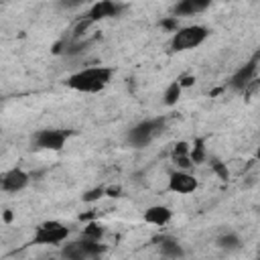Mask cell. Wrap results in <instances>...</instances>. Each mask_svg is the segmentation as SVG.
Listing matches in <instances>:
<instances>
[{"instance_id":"6da1fadb","label":"cell","mask_w":260,"mask_h":260,"mask_svg":"<svg viewBox=\"0 0 260 260\" xmlns=\"http://www.w3.org/2000/svg\"><path fill=\"white\" fill-rule=\"evenodd\" d=\"M112 75H114L112 67H87V69H81V71L73 73L67 79V85L75 91L95 93V91H102L110 83Z\"/></svg>"},{"instance_id":"7a4b0ae2","label":"cell","mask_w":260,"mask_h":260,"mask_svg":"<svg viewBox=\"0 0 260 260\" xmlns=\"http://www.w3.org/2000/svg\"><path fill=\"white\" fill-rule=\"evenodd\" d=\"M207 28L205 26H183L177 28L171 41V49L173 51H187V49H195L199 47L205 39H207Z\"/></svg>"},{"instance_id":"3957f363","label":"cell","mask_w":260,"mask_h":260,"mask_svg":"<svg viewBox=\"0 0 260 260\" xmlns=\"http://www.w3.org/2000/svg\"><path fill=\"white\" fill-rule=\"evenodd\" d=\"M106 252L104 244H100L98 240H89V238H81L77 242H71L67 244L63 250H61V256L63 258H69V260H83V258H98Z\"/></svg>"},{"instance_id":"277c9868","label":"cell","mask_w":260,"mask_h":260,"mask_svg":"<svg viewBox=\"0 0 260 260\" xmlns=\"http://www.w3.org/2000/svg\"><path fill=\"white\" fill-rule=\"evenodd\" d=\"M165 126V120L162 118H154V120H144L140 124H136L130 132H128V142L136 148H142L146 146Z\"/></svg>"},{"instance_id":"5b68a950","label":"cell","mask_w":260,"mask_h":260,"mask_svg":"<svg viewBox=\"0 0 260 260\" xmlns=\"http://www.w3.org/2000/svg\"><path fill=\"white\" fill-rule=\"evenodd\" d=\"M69 236V228L63 225L61 221H45L37 228L32 242L35 244H47V246H57L61 242H65V238Z\"/></svg>"},{"instance_id":"8992f818","label":"cell","mask_w":260,"mask_h":260,"mask_svg":"<svg viewBox=\"0 0 260 260\" xmlns=\"http://www.w3.org/2000/svg\"><path fill=\"white\" fill-rule=\"evenodd\" d=\"M69 132L67 130H39L32 138L35 148H43V150H61L65 140H67Z\"/></svg>"},{"instance_id":"52a82bcc","label":"cell","mask_w":260,"mask_h":260,"mask_svg":"<svg viewBox=\"0 0 260 260\" xmlns=\"http://www.w3.org/2000/svg\"><path fill=\"white\" fill-rule=\"evenodd\" d=\"M126 6L120 2V0H98L89 12H87V18H91L93 22L95 20H102V18H110V16H118Z\"/></svg>"},{"instance_id":"ba28073f","label":"cell","mask_w":260,"mask_h":260,"mask_svg":"<svg viewBox=\"0 0 260 260\" xmlns=\"http://www.w3.org/2000/svg\"><path fill=\"white\" fill-rule=\"evenodd\" d=\"M169 189L173 193H179V195L193 193L197 189V179L193 175H189L187 171H175L169 177Z\"/></svg>"},{"instance_id":"9c48e42d","label":"cell","mask_w":260,"mask_h":260,"mask_svg":"<svg viewBox=\"0 0 260 260\" xmlns=\"http://www.w3.org/2000/svg\"><path fill=\"white\" fill-rule=\"evenodd\" d=\"M258 59H260V51H258L246 65H242V67L232 75L230 85H232L234 89H244V87L252 81V77L256 75V69H258Z\"/></svg>"},{"instance_id":"30bf717a","label":"cell","mask_w":260,"mask_h":260,"mask_svg":"<svg viewBox=\"0 0 260 260\" xmlns=\"http://www.w3.org/2000/svg\"><path fill=\"white\" fill-rule=\"evenodd\" d=\"M28 185V175L22 169H10L2 177V189L8 193H16Z\"/></svg>"},{"instance_id":"8fae6325","label":"cell","mask_w":260,"mask_h":260,"mask_svg":"<svg viewBox=\"0 0 260 260\" xmlns=\"http://www.w3.org/2000/svg\"><path fill=\"white\" fill-rule=\"evenodd\" d=\"M173 217V211L165 205H152L144 211V221L146 223H154V225H167Z\"/></svg>"},{"instance_id":"7c38bea8","label":"cell","mask_w":260,"mask_h":260,"mask_svg":"<svg viewBox=\"0 0 260 260\" xmlns=\"http://www.w3.org/2000/svg\"><path fill=\"white\" fill-rule=\"evenodd\" d=\"M209 4H211V0H179V4L175 6V14H177V16L199 14V12H203Z\"/></svg>"},{"instance_id":"4fadbf2b","label":"cell","mask_w":260,"mask_h":260,"mask_svg":"<svg viewBox=\"0 0 260 260\" xmlns=\"http://www.w3.org/2000/svg\"><path fill=\"white\" fill-rule=\"evenodd\" d=\"M156 242H158V248H160V254L162 256H167V258H179V256H183V248L179 246L177 240L162 236V238H156Z\"/></svg>"},{"instance_id":"5bb4252c","label":"cell","mask_w":260,"mask_h":260,"mask_svg":"<svg viewBox=\"0 0 260 260\" xmlns=\"http://www.w3.org/2000/svg\"><path fill=\"white\" fill-rule=\"evenodd\" d=\"M181 89H183L181 81H179V79H177V81H173V83L167 87V91H165V104H167V106H175V104L179 102Z\"/></svg>"},{"instance_id":"9a60e30c","label":"cell","mask_w":260,"mask_h":260,"mask_svg":"<svg viewBox=\"0 0 260 260\" xmlns=\"http://www.w3.org/2000/svg\"><path fill=\"white\" fill-rule=\"evenodd\" d=\"M217 246L221 248V250H238L240 248V238L236 236V234H223V236H219L217 238Z\"/></svg>"},{"instance_id":"2e32d148","label":"cell","mask_w":260,"mask_h":260,"mask_svg":"<svg viewBox=\"0 0 260 260\" xmlns=\"http://www.w3.org/2000/svg\"><path fill=\"white\" fill-rule=\"evenodd\" d=\"M83 238H89V240H98V242H100V240L104 238V228H102L98 221H91V223L85 225Z\"/></svg>"},{"instance_id":"e0dca14e","label":"cell","mask_w":260,"mask_h":260,"mask_svg":"<svg viewBox=\"0 0 260 260\" xmlns=\"http://www.w3.org/2000/svg\"><path fill=\"white\" fill-rule=\"evenodd\" d=\"M191 160H193V165H197V162H203V158H205V146H203V140H197L195 142V148L191 150Z\"/></svg>"},{"instance_id":"ac0fdd59","label":"cell","mask_w":260,"mask_h":260,"mask_svg":"<svg viewBox=\"0 0 260 260\" xmlns=\"http://www.w3.org/2000/svg\"><path fill=\"white\" fill-rule=\"evenodd\" d=\"M91 45V41H81V43H77V41H73L67 49H65V55H77V53H81V51H85L87 47Z\"/></svg>"},{"instance_id":"d6986e66","label":"cell","mask_w":260,"mask_h":260,"mask_svg":"<svg viewBox=\"0 0 260 260\" xmlns=\"http://www.w3.org/2000/svg\"><path fill=\"white\" fill-rule=\"evenodd\" d=\"M89 24H93V20H91V18H87V16H85L81 22H77V26L73 28V41H77V39H79V37L85 32V28H87Z\"/></svg>"},{"instance_id":"ffe728a7","label":"cell","mask_w":260,"mask_h":260,"mask_svg":"<svg viewBox=\"0 0 260 260\" xmlns=\"http://www.w3.org/2000/svg\"><path fill=\"white\" fill-rule=\"evenodd\" d=\"M104 193H106V189H104V187H95V189H91V191H87V193L83 195V201H85V203H91V201H95V199L104 197Z\"/></svg>"},{"instance_id":"44dd1931","label":"cell","mask_w":260,"mask_h":260,"mask_svg":"<svg viewBox=\"0 0 260 260\" xmlns=\"http://www.w3.org/2000/svg\"><path fill=\"white\" fill-rule=\"evenodd\" d=\"M211 169H213V171H215L223 181L228 179V169L223 167V162H219V160H215V158H213V160H211Z\"/></svg>"},{"instance_id":"7402d4cb","label":"cell","mask_w":260,"mask_h":260,"mask_svg":"<svg viewBox=\"0 0 260 260\" xmlns=\"http://www.w3.org/2000/svg\"><path fill=\"white\" fill-rule=\"evenodd\" d=\"M185 154H189V146H187V142H179L173 150V156H185Z\"/></svg>"},{"instance_id":"603a6c76","label":"cell","mask_w":260,"mask_h":260,"mask_svg":"<svg viewBox=\"0 0 260 260\" xmlns=\"http://www.w3.org/2000/svg\"><path fill=\"white\" fill-rule=\"evenodd\" d=\"M87 0H59V6L61 8H75V6H81Z\"/></svg>"},{"instance_id":"cb8c5ba5","label":"cell","mask_w":260,"mask_h":260,"mask_svg":"<svg viewBox=\"0 0 260 260\" xmlns=\"http://www.w3.org/2000/svg\"><path fill=\"white\" fill-rule=\"evenodd\" d=\"M162 26L165 28H171V30H177V18H169V20H162Z\"/></svg>"},{"instance_id":"d4e9b609","label":"cell","mask_w":260,"mask_h":260,"mask_svg":"<svg viewBox=\"0 0 260 260\" xmlns=\"http://www.w3.org/2000/svg\"><path fill=\"white\" fill-rule=\"evenodd\" d=\"M181 81V85H191L193 83V77H185V79H179Z\"/></svg>"},{"instance_id":"484cf974","label":"cell","mask_w":260,"mask_h":260,"mask_svg":"<svg viewBox=\"0 0 260 260\" xmlns=\"http://www.w3.org/2000/svg\"><path fill=\"white\" fill-rule=\"evenodd\" d=\"M4 219H6V221H10V219H12V213H8V211H6V213H4Z\"/></svg>"},{"instance_id":"4316f807","label":"cell","mask_w":260,"mask_h":260,"mask_svg":"<svg viewBox=\"0 0 260 260\" xmlns=\"http://www.w3.org/2000/svg\"><path fill=\"white\" fill-rule=\"evenodd\" d=\"M256 158H260V146H258V152H256Z\"/></svg>"}]
</instances>
